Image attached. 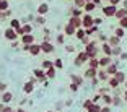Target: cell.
Listing matches in <instances>:
<instances>
[{
  "instance_id": "1",
  "label": "cell",
  "mask_w": 127,
  "mask_h": 112,
  "mask_svg": "<svg viewBox=\"0 0 127 112\" xmlns=\"http://www.w3.org/2000/svg\"><path fill=\"white\" fill-rule=\"evenodd\" d=\"M5 37L10 39V41H13V39L16 37V34H15V31H13V29H7V31H5Z\"/></svg>"
},
{
  "instance_id": "2",
  "label": "cell",
  "mask_w": 127,
  "mask_h": 112,
  "mask_svg": "<svg viewBox=\"0 0 127 112\" xmlns=\"http://www.w3.org/2000/svg\"><path fill=\"white\" fill-rule=\"evenodd\" d=\"M103 11H104V13H106L108 16H112V15H116V8H114V7H106V8H104Z\"/></svg>"
},
{
  "instance_id": "3",
  "label": "cell",
  "mask_w": 127,
  "mask_h": 112,
  "mask_svg": "<svg viewBox=\"0 0 127 112\" xmlns=\"http://www.w3.org/2000/svg\"><path fill=\"white\" fill-rule=\"evenodd\" d=\"M31 41H33V37H31V36H23V44H30Z\"/></svg>"
},
{
  "instance_id": "4",
  "label": "cell",
  "mask_w": 127,
  "mask_h": 112,
  "mask_svg": "<svg viewBox=\"0 0 127 112\" xmlns=\"http://www.w3.org/2000/svg\"><path fill=\"white\" fill-rule=\"evenodd\" d=\"M7 8H8V3L5 0H0V10H7Z\"/></svg>"
},
{
  "instance_id": "5",
  "label": "cell",
  "mask_w": 127,
  "mask_h": 112,
  "mask_svg": "<svg viewBox=\"0 0 127 112\" xmlns=\"http://www.w3.org/2000/svg\"><path fill=\"white\" fill-rule=\"evenodd\" d=\"M47 8H49L47 5H46V3H42L41 7H39V13H46V11H47Z\"/></svg>"
},
{
  "instance_id": "6",
  "label": "cell",
  "mask_w": 127,
  "mask_h": 112,
  "mask_svg": "<svg viewBox=\"0 0 127 112\" xmlns=\"http://www.w3.org/2000/svg\"><path fill=\"white\" fill-rule=\"evenodd\" d=\"M8 101H11V94L10 93H5L3 94V102H8Z\"/></svg>"
},
{
  "instance_id": "7",
  "label": "cell",
  "mask_w": 127,
  "mask_h": 112,
  "mask_svg": "<svg viewBox=\"0 0 127 112\" xmlns=\"http://www.w3.org/2000/svg\"><path fill=\"white\" fill-rule=\"evenodd\" d=\"M30 49H31V52H33V54H34V55H36V54H37V52H39V45H31V47H30Z\"/></svg>"
},
{
  "instance_id": "8",
  "label": "cell",
  "mask_w": 127,
  "mask_h": 112,
  "mask_svg": "<svg viewBox=\"0 0 127 112\" xmlns=\"http://www.w3.org/2000/svg\"><path fill=\"white\" fill-rule=\"evenodd\" d=\"M42 49H44L46 52H51V50H52V45H49V44H44V45H42Z\"/></svg>"
},
{
  "instance_id": "9",
  "label": "cell",
  "mask_w": 127,
  "mask_h": 112,
  "mask_svg": "<svg viewBox=\"0 0 127 112\" xmlns=\"http://www.w3.org/2000/svg\"><path fill=\"white\" fill-rule=\"evenodd\" d=\"M31 90H33V85H31V83H28V85L25 86V91H26V93H30Z\"/></svg>"
},
{
  "instance_id": "10",
  "label": "cell",
  "mask_w": 127,
  "mask_h": 112,
  "mask_svg": "<svg viewBox=\"0 0 127 112\" xmlns=\"http://www.w3.org/2000/svg\"><path fill=\"white\" fill-rule=\"evenodd\" d=\"M116 15H117V18H122V16L126 15V10H121V11H117Z\"/></svg>"
},
{
  "instance_id": "11",
  "label": "cell",
  "mask_w": 127,
  "mask_h": 112,
  "mask_svg": "<svg viewBox=\"0 0 127 112\" xmlns=\"http://www.w3.org/2000/svg\"><path fill=\"white\" fill-rule=\"evenodd\" d=\"M85 24H86V26H90V24H91V18H90V16H86V18H85Z\"/></svg>"
},
{
  "instance_id": "12",
  "label": "cell",
  "mask_w": 127,
  "mask_h": 112,
  "mask_svg": "<svg viewBox=\"0 0 127 112\" xmlns=\"http://www.w3.org/2000/svg\"><path fill=\"white\" fill-rule=\"evenodd\" d=\"M91 112H99V107H98V106H91Z\"/></svg>"
},
{
  "instance_id": "13",
  "label": "cell",
  "mask_w": 127,
  "mask_h": 112,
  "mask_svg": "<svg viewBox=\"0 0 127 112\" xmlns=\"http://www.w3.org/2000/svg\"><path fill=\"white\" fill-rule=\"evenodd\" d=\"M11 26H13V28H18V26H20V23L16 21V20H13V21H11Z\"/></svg>"
},
{
  "instance_id": "14",
  "label": "cell",
  "mask_w": 127,
  "mask_h": 112,
  "mask_svg": "<svg viewBox=\"0 0 127 112\" xmlns=\"http://www.w3.org/2000/svg\"><path fill=\"white\" fill-rule=\"evenodd\" d=\"M56 67L57 68H62V60H56Z\"/></svg>"
},
{
  "instance_id": "15",
  "label": "cell",
  "mask_w": 127,
  "mask_h": 112,
  "mask_svg": "<svg viewBox=\"0 0 127 112\" xmlns=\"http://www.w3.org/2000/svg\"><path fill=\"white\" fill-rule=\"evenodd\" d=\"M65 31H67L68 34H72V33H73V26H67V29H65Z\"/></svg>"
},
{
  "instance_id": "16",
  "label": "cell",
  "mask_w": 127,
  "mask_h": 112,
  "mask_svg": "<svg viewBox=\"0 0 127 112\" xmlns=\"http://www.w3.org/2000/svg\"><path fill=\"white\" fill-rule=\"evenodd\" d=\"M34 73H36V76H39V78H44V75H42V71H34Z\"/></svg>"
},
{
  "instance_id": "17",
  "label": "cell",
  "mask_w": 127,
  "mask_h": 112,
  "mask_svg": "<svg viewBox=\"0 0 127 112\" xmlns=\"http://www.w3.org/2000/svg\"><path fill=\"white\" fill-rule=\"evenodd\" d=\"M93 8H95V5H93V3H88V5H86V10H88V11L93 10Z\"/></svg>"
},
{
  "instance_id": "18",
  "label": "cell",
  "mask_w": 127,
  "mask_h": 112,
  "mask_svg": "<svg viewBox=\"0 0 127 112\" xmlns=\"http://www.w3.org/2000/svg\"><path fill=\"white\" fill-rule=\"evenodd\" d=\"M91 106H93V104H91V102H90V101H86V102H85V107H86V109H90V107H91Z\"/></svg>"
},
{
  "instance_id": "19",
  "label": "cell",
  "mask_w": 127,
  "mask_h": 112,
  "mask_svg": "<svg viewBox=\"0 0 127 112\" xmlns=\"http://www.w3.org/2000/svg\"><path fill=\"white\" fill-rule=\"evenodd\" d=\"M111 42H112V44H117V42H119V39H117V37H112Z\"/></svg>"
},
{
  "instance_id": "20",
  "label": "cell",
  "mask_w": 127,
  "mask_h": 112,
  "mask_svg": "<svg viewBox=\"0 0 127 112\" xmlns=\"http://www.w3.org/2000/svg\"><path fill=\"white\" fill-rule=\"evenodd\" d=\"M106 64H109L108 59H103V60H101V65H106Z\"/></svg>"
},
{
  "instance_id": "21",
  "label": "cell",
  "mask_w": 127,
  "mask_h": 112,
  "mask_svg": "<svg viewBox=\"0 0 127 112\" xmlns=\"http://www.w3.org/2000/svg\"><path fill=\"white\" fill-rule=\"evenodd\" d=\"M44 67L49 68V67H52V64H51V62H44Z\"/></svg>"
},
{
  "instance_id": "22",
  "label": "cell",
  "mask_w": 127,
  "mask_h": 112,
  "mask_svg": "<svg viewBox=\"0 0 127 112\" xmlns=\"http://www.w3.org/2000/svg\"><path fill=\"white\" fill-rule=\"evenodd\" d=\"M2 112H13V111H11L10 107H5V109H3V111H2Z\"/></svg>"
},
{
  "instance_id": "23",
  "label": "cell",
  "mask_w": 127,
  "mask_h": 112,
  "mask_svg": "<svg viewBox=\"0 0 127 112\" xmlns=\"http://www.w3.org/2000/svg\"><path fill=\"white\" fill-rule=\"evenodd\" d=\"M0 90H5V85H3V83H0Z\"/></svg>"
},
{
  "instance_id": "24",
  "label": "cell",
  "mask_w": 127,
  "mask_h": 112,
  "mask_svg": "<svg viewBox=\"0 0 127 112\" xmlns=\"http://www.w3.org/2000/svg\"><path fill=\"white\" fill-rule=\"evenodd\" d=\"M122 24H124V26H127V20H122Z\"/></svg>"
},
{
  "instance_id": "25",
  "label": "cell",
  "mask_w": 127,
  "mask_h": 112,
  "mask_svg": "<svg viewBox=\"0 0 127 112\" xmlns=\"http://www.w3.org/2000/svg\"><path fill=\"white\" fill-rule=\"evenodd\" d=\"M101 112H109V109H104V111H101Z\"/></svg>"
},
{
  "instance_id": "26",
  "label": "cell",
  "mask_w": 127,
  "mask_h": 112,
  "mask_svg": "<svg viewBox=\"0 0 127 112\" xmlns=\"http://www.w3.org/2000/svg\"><path fill=\"white\" fill-rule=\"evenodd\" d=\"M111 2H112V3H117V0H111Z\"/></svg>"
},
{
  "instance_id": "27",
  "label": "cell",
  "mask_w": 127,
  "mask_h": 112,
  "mask_svg": "<svg viewBox=\"0 0 127 112\" xmlns=\"http://www.w3.org/2000/svg\"><path fill=\"white\" fill-rule=\"evenodd\" d=\"M126 7H127V0H126Z\"/></svg>"
},
{
  "instance_id": "28",
  "label": "cell",
  "mask_w": 127,
  "mask_h": 112,
  "mask_svg": "<svg viewBox=\"0 0 127 112\" xmlns=\"http://www.w3.org/2000/svg\"><path fill=\"white\" fill-rule=\"evenodd\" d=\"M18 112H25V111H18Z\"/></svg>"
},
{
  "instance_id": "29",
  "label": "cell",
  "mask_w": 127,
  "mask_h": 112,
  "mask_svg": "<svg viewBox=\"0 0 127 112\" xmlns=\"http://www.w3.org/2000/svg\"><path fill=\"white\" fill-rule=\"evenodd\" d=\"M126 97H127V94H126Z\"/></svg>"
}]
</instances>
